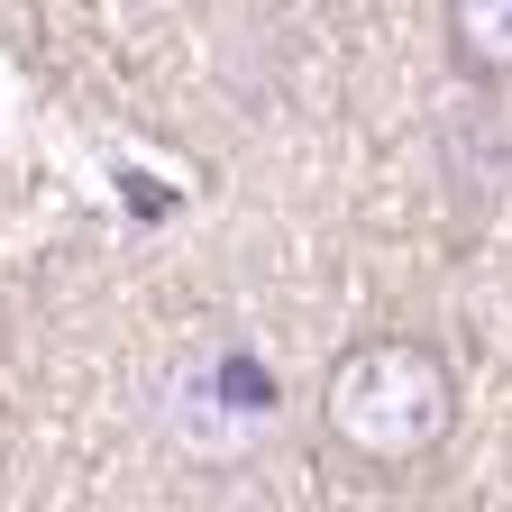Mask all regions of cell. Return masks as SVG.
<instances>
[{"label":"cell","instance_id":"6da1fadb","mask_svg":"<svg viewBox=\"0 0 512 512\" xmlns=\"http://www.w3.org/2000/svg\"><path fill=\"white\" fill-rule=\"evenodd\" d=\"M458 366L439 339L384 330V339H348L320 375V439L366 476H412L458 439Z\"/></svg>","mask_w":512,"mask_h":512},{"label":"cell","instance_id":"7a4b0ae2","mask_svg":"<svg viewBox=\"0 0 512 512\" xmlns=\"http://www.w3.org/2000/svg\"><path fill=\"white\" fill-rule=\"evenodd\" d=\"M192 403L211 412L202 458H238V448H256V439L275 430V412H284L275 375L256 366V348H238V339H211V348H183L174 357V375H165V421L192 412Z\"/></svg>","mask_w":512,"mask_h":512},{"label":"cell","instance_id":"3957f363","mask_svg":"<svg viewBox=\"0 0 512 512\" xmlns=\"http://www.w3.org/2000/svg\"><path fill=\"white\" fill-rule=\"evenodd\" d=\"M448 55L467 83H512V0H448Z\"/></svg>","mask_w":512,"mask_h":512}]
</instances>
